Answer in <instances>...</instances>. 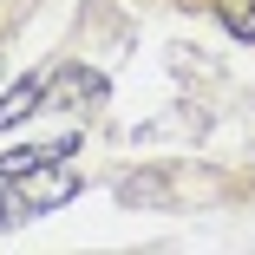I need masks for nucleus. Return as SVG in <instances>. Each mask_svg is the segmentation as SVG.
Returning a JSON list of instances; mask_svg holds the SVG:
<instances>
[{
  "label": "nucleus",
  "instance_id": "f03ea898",
  "mask_svg": "<svg viewBox=\"0 0 255 255\" xmlns=\"http://www.w3.org/2000/svg\"><path fill=\"white\" fill-rule=\"evenodd\" d=\"M13 190H20V203H26V210L39 216V210H59V203L79 190V177L66 170V157L59 164H39V170H20V177H7Z\"/></svg>",
  "mask_w": 255,
  "mask_h": 255
},
{
  "label": "nucleus",
  "instance_id": "7ed1b4c3",
  "mask_svg": "<svg viewBox=\"0 0 255 255\" xmlns=\"http://www.w3.org/2000/svg\"><path fill=\"white\" fill-rule=\"evenodd\" d=\"M72 137H59V144H13L7 157H0V177H20V170H39V164H59V157H72Z\"/></svg>",
  "mask_w": 255,
  "mask_h": 255
},
{
  "label": "nucleus",
  "instance_id": "423d86ee",
  "mask_svg": "<svg viewBox=\"0 0 255 255\" xmlns=\"http://www.w3.org/2000/svg\"><path fill=\"white\" fill-rule=\"evenodd\" d=\"M26 216V203H20V190H0V229H13Z\"/></svg>",
  "mask_w": 255,
  "mask_h": 255
},
{
  "label": "nucleus",
  "instance_id": "39448f33",
  "mask_svg": "<svg viewBox=\"0 0 255 255\" xmlns=\"http://www.w3.org/2000/svg\"><path fill=\"white\" fill-rule=\"evenodd\" d=\"M216 13L236 39H255V0H216Z\"/></svg>",
  "mask_w": 255,
  "mask_h": 255
},
{
  "label": "nucleus",
  "instance_id": "f257e3e1",
  "mask_svg": "<svg viewBox=\"0 0 255 255\" xmlns=\"http://www.w3.org/2000/svg\"><path fill=\"white\" fill-rule=\"evenodd\" d=\"M105 105V79L85 66H59L53 79H39V112H92Z\"/></svg>",
  "mask_w": 255,
  "mask_h": 255
},
{
  "label": "nucleus",
  "instance_id": "20e7f679",
  "mask_svg": "<svg viewBox=\"0 0 255 255\" xmlns=\"http://www.w3.org/2000/svg\"><path fill=\"white\" fill-rule=\"evenodd\" d=\"M26 112H39V79H20L7 98H0V131H7V125H20Z\"/></svg>",
  "mask_w": 255,
  "mask_h": 255
}]
</instances>
